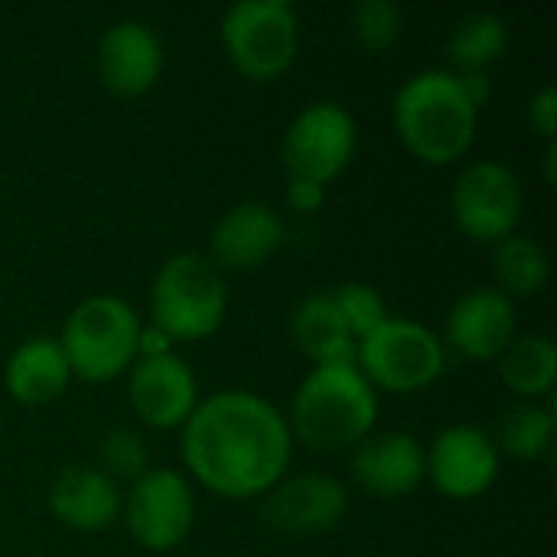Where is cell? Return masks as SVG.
Listing matches in <instances>:
<instances>
[{"mask_svg":"<svg viewBox=\"0 0 557 557\" xmlns=\"http://www.w3.org/2000/svg\"><path fill=\"white\" fill-rule=\"evenodd\" d=\"M180 457L202 490L222 499H258L287 476L294 434L268 398L225 388L199 398L180 428Z\"/></svg>","mask_w":557,"mask_h":557,"instance_id":"1","label":"cell"},{"mask_svg":"<svg viewBox=\"0 0 557 557\" xmlns=\"http://www.w3.org/2000/svg\"><path fill=\"white\" fill-rule=\"evenodd\" d=\"M294 444L317 454L356 450L379 421V392L366 382L356 362L313 366L294 392L284 414Z\"/></svg>","mask_w":557,"mask_h":557,"instance_id":"2","label":"cell"},{"mask_svg":"<svg viewBox=\"0 0 557 557\" xmlns=\"http://www.w3.org/2000/svg\"><path fill=\"white\" fill-rule=\"evenodd\" d=\"M392 124L421 163L450 166L470 153L480 127V108L467 98L457 72L424 69L395 91Z\"/></svg>","mask_w":557,"mask_h":557,"instance_id":"3","label":"cell"},{"mask_svg":"<svg viewBox=\"0 0 557 557\" xmlns=\"http://www.w3.org/2000/svg\"><path fill=\"white\" fill-rule=\"evenodd\" d=\"M140 326L137 310L124 297L91 294L75 304L59 336L72 379L104 385L124 375L137 362Z\"/></svg>","mask_w":557,"mask_h":557,"instance_id":"4","label":"cell"},{"mask_svg":"<svg viewBox=\"0 0 557 557\" xmlns=\"http://www.w3.org/2000/svg\"><path fill=\"white\" fill-rule=\"evenodd\" d=\"M228 313L222 271L196 251L173 255L150 284V323L173 343H199L219 333Z\"/></svg>","mask_w":557,"mask_h":557,"instance_id":"5","label":"cell"},{"mask_svg":"<svg viewBox=\"0 0 557 557\" xmlns=\"http://www.w3.org/2000/svg\"><path fill=\"white\" fill-rule=\"evenodd\" d=\"M222 49L238 75L277 82L300 52V20L287 0H238L219 26Z\"/></svg>","mask_w":557,"mask_h":557,"instance_id":"6","label":"cell"},{"mask_svg":"<svg viewBox=\"0 0 557 557\" xmlns=\"http://www.w3.org/2000/svg\"><path fill=\"white\" fill-rule=\"evenodd\" d=\"M356 366L379 392L414 395L431 388L447 369L444 339L418 320L388 317L356 343Z\"/></svg>","mask_w":557,"mask_h":557,"instance_id":"7","label":"cell"},{"mask_svg":"<svg viewBox=\"0 0 557 557\" xmlns=\"http://www.w3.org/2000/svg\"><path fill=\"white\" fill-rule=\"evenodd\" d=\"M359 147V124L339 101H310L294 114L281 140L287 180L330 186L339 180Z\"/></svg>","mask_w":557,"mask_h":557,"instance_id":"8","label":"cell"},{"mask_svg":"<svg viewBox=\"0 0 557 557\" xmlns=\"http://www.w3.org/2000/svg\"><path fill=\"white\" fill-rule=\"evenodd\" d=\"M121 516L131 539L153 552H176L196 525V493L189 476L170 467H150L121 499Z\"/></svg>","mask_w":557,"mask_h":557,"instance_id":"9","label":"cell"},{"mask_svg":"<svg viewBox=\"0 0 557 557\" xmlns=\"http://www.w3.org/2000/svg\"><path fill=\"white\" fill-rule=\"evenodd\" d=\"M450 209L457 228L470 242L499 245L503 238L516 235L522 222L525 212L522 180L503 160H476L457 176L450 193Z\"/></svg>","mask_w":557,"mask_h":557,"instance_id":"10","label":"cell"},{"mask_svg":"<svg viewBox=\"0 0 557 557\" xmlns=\"http://www.w3.org/2000/svg\"><path fill=\"white\" fill-rule=\"evenodd\" d=\"M428 454V480L444 499L473 503L486 496L503 467V454L493 444V434L476 424H450L444 428Z\"/></svg>","mask_w":557,"mask_h":557,"instance_id":"11","label":"cell"},{"mask_svg":"<svg viewBox=\"0 0 557 557\" xmlns=\"http://www.w3.org/2000/svg\"><path fill=\"white\" fill-rule=\"evenodd\" d=\"M127 401L140 424L153 431H180L199 405V379L176 352L137 359L127 369Z\"/></svg>","mask_w":557,"mask_h":557,"instance_id":"12","label":"cell"},{"mask_svg":"<svg viewBox=\"0 0 557 557\" xmlns=\"http://www.w3.org/2000/svg\"><path fill=\"white\" fill-rule=\"evenodd\" d=\"M261 499L264 522L284 535H326L349 512V493L330 473H287Z\"/></svg>","mask_w":557,"mask_h":557,"instance_id":"13","label":"cell"},{"mask_svg":"<svg viewBox=\"0 0 557 557\" xmlns=\"http://www.w3.org/2000/svg\"><path fill=\"white\" fill-rule=\"evenodd\" d=\"M166 65L163 42L153 26L144 20H117L111 23L95 49V69L108 91L121 98L147 95Z\"/></svg>","mask_w":557,"mask_h":557,"instance_id":"14","label":"cell"},{"mask_svg":"<svg viewBox=\"0 0 557 557\" xmlns=\"http://www.w3.org/2000/svg\"><path fill=\"white\" fill-rule=\"evenodd\" d=\"M444 346L473 362H496L516 339V304L496 287H470L447 313Z\"/></svg>","mask_w":557,"mask_h":557,"instance_id":"15","label":"cell"},{"mask_svg":"<svg viewBox=\"0 0 557 557\" xmlns=\"http://www.w3.org/2000/svg\"><path fill=\"white\" fill-rule=\"evenodd\" d=\"M287 238V225L261 199H245L232 206L209 235V261L219 271H255L268 264Z\"/></svg>","mask_w":557,"mask_h":557,"instance_id":"16","label":"cell"},{"mask_svg":"<svg viewBox=\"0 0 557 557\" xmlns=\"http://www.w3.org/2000/svg\"><path fill=\"white\" fill-rule=\"evenodd\" d=\"M352 476L375 499H405L428 480V454L414 434H369L352 450Z\"/></svg>","mask_w":557,"mask_h":557,"instance_id":"17","label":"cell"},{"mask_svg":"<svg viewBox=\"0 0 557 557\" xmlns=\"http://www.w3.org/2000/svg\"><path fill=\"white\" fill-rule=\"evenodd\" d=\"M121 490L98 467H65L49 486V512L72 532L98 535L121 516Z\"/></svg>","mask_w":557,"mask_h":557,"instance_id":"18","label":"cell"},{"mask_svg":"<svg viewBox=\"0 0 557 557\" xmlns=\"http://www.w3.org/2000/svg\"><path fill=\"white\" fill-rule=\"evenodd\" d=\"M69 382H72V369L55 336L23 339L3 366V388L10 392L13 401L26 408H39L62 398Z\"/></svg>","mask_w":557,"mask_h":557,"instance_id":"19","label":"cell"},{"mask_svg":"<svg viewBox=\"0 0 557 557\" xmlns=\"http://www.w3.org/2000/svg\"><path fill=\"white\" fill-rule=\"evenodd\" d=\"M290 336L294 346L313 366H339L356 362V336L349 333L343 313L336 310L330 290L304 297L290 313Z\"/></svg>","mask_w":557,"mask_h":557,"instance_id":"20","label":"cell"},{"mask_svg":"<svg viewBox=\"0 0 557 557\" xmlns=\"http://www.w3.org/2000/svg\"><path fill=\"white\" fill-rule=\"evenodd\" d=\"M503 385L519 401H548L557 385V346L542 333L516 336L496 359Z\"/></svg>","mask_w":557,"mask_h":557,"instance_id":"21","label":"cell"},{"mask_svg":"<svg viewBox=\"0 0 557 557\" xmlns=\"http://www.w3.org/2000/svg\"><path fill=\"white\" fill-rule=\"evenodd\" d=\"M509 49V26L499 13H467L454 23L444 52L447 62L454 65L450 72L463 75V72H486L493 62H499Z\"/></svg>","mask_w":557,"mask_h":557,"instance_id":"22","label":"cell"},{"mask_svg":"<svg viewBox=\"0 0 557 557\" xmlns=\"http://www.w3.org/2000/svg\"><path fill=\"white\" fill-rule=\"evenodd\" d=\"M493 277L496 290L512 297H535L552 281V258L548 251L529 238V235H509L499 245H493Z\"/></svg>","mask_w":557,"mask_h":557,"instance_id":"23","label":"cell"},{"mask_svg":"<svg viewBox=\"0 0 557 557\" xmlns=\"http://www.w3.org/2000/svg\"><path fill=\"white\" fill-rule=\"evenodd\" d=\"M499 454L512 460H542L555 444V411L548 401H519L509 408L493 434Z\"/></svg>","mask_w":557,"mask_h":557,"instance_id":"24","label":"cell"},{"mask_svg":"<svg viewBox=\"0 0 557 557\" xmlns=\"http://www.w3.org/2000/svg\"><path fill=\"white\" fill-rule=\"evenodd\" d=\"M98 470L104 476L117 480H137L150 470V447L134 428H114L98 444Z\"/></svg>","mask_w":557,"mask_h":557,"instance_id":"25","label":"cell"},{"mask_svg":"<svg viewBox=\"0 0 557 557\" xmlns=\"http://www.w3.org/2000/svg\"><path fill=\"white\" fill-rule=\"evenodd\" d=\"M352 33L369 52H388L405 33V13L392 0H362L352 7Z\"/></svg>","mask_w":557,"mask_h":557,"instance_id":"26","label":"cell"},{"mask_svg":"<svg viewBox=\"0 0 557 557\" xmlns=\"http://www.w3.org/2000/svg\"><path fill=\"white\" fill-rule=\"evenodd\" d=\"M330 297H333L336 310L343 313V320H346L349 333L356 336V343L388 320L385 297L366 281H343V284H336L330 290Z\"/></svg>","mask_w":557,"mask_h":557,"instance_id":"27","label":"cell"},{"mask_svg":"<svg viewBox=\"0 0 557 557\" xmlns=\"http://www.w3.org/2000/svg\"><path fill=\"white\" fill-rule=\"evenodd\" d=\"M525 117L532 124V131L545 140V144H555L557 137V88L555 85H542L532 98H529V108H525Z\"/></svg>","mask_w":557,"mask_h":557,"instance_id":"28","label":"cell"},{"mask_svg":"<svg viewBox=\"0 0 557 557\" xmlns=\"http://www.w3.org/2000/svg\"><path fill=\"white\" fill-rule=\"evenodd\" d=\"M284 199H287V209H290V212H297V215H313V212L323 209L326 189L317 186V183H307V180H287Z\"/></svg>","mask_w":557,"mask_h":557,"instance_id":"29","label":"cell"},{"mask_svg":"<svg viewBox=\"0 0 557 557\" xmlns=\"http://www.w3.org/2000/svg\"><path fill=\"white\" fill-rule=\"evenodd\" d=\"M173 352V339L157 330L153 323L140 326V336H137V359H153V356H166Z\"/></svg>","mask_w":557,"mask_h":557,"instance_id":"30","label":"cell"},{"mask_svg":"<svg viewBox=\"0 0 557 557\" xmlns=\"http://www.w3.org/2000/svg\"><path fill=\"white\" fill-rule=\"evenodd\" d=\"M457 78H460L467 98L473 101V108H483L493 98V78H490V72H463Z\"/></svg>","mask_w":557,"mask_h":557,"instance_id":"31","label":"cell"},{"mask_svg":"<svg viewBox=\"0 0 557 557\" xmlns=\"http://www.w3.org/2000/svg\"><path fill=\"white\" fill-rule=\"evenodd\" d=\"M555 153L557 144H545V180L555 183Z\"/></svg>","mask_w":557,"mask_h":557,"instance_id":"32","label":"cell"}]
</instances>
